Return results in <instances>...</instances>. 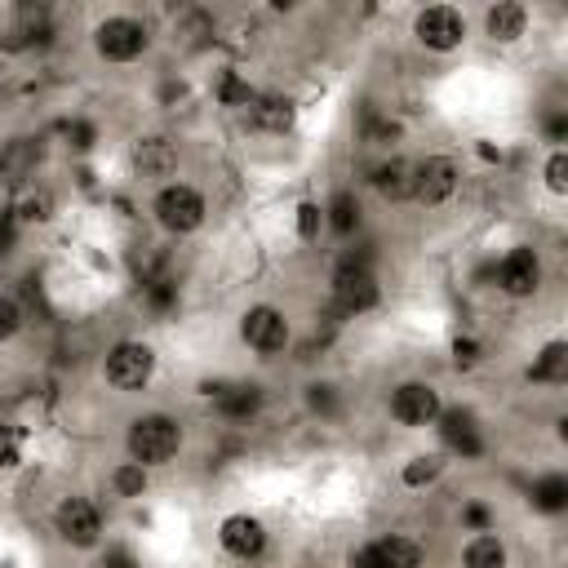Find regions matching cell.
Returning <instances> with one entry per match:
<instances>
[{
    "instance_id": "obj_2",
    "label": "cell",
    "mask_w": 568,
    "mask_h": 568,
    "mask_svg": "<svg viewBox=\"0 0 568 568\" xmlns=\"http://www.w3.org/2000/svg\"><path fill=\"white\" fill-rule=\"evenodd\" d=\"M124 444H129V462H138V466H164L182 448V426L169 413H142V417L129 422Z\"/></svg>"
},
{
    "instance_id": "obj_20",
    "label": "cell",
    "mask_w": 568,
    "mask_h": 568,
    "mask_svg": "<svg viewBox=\"0 0 568 568\" xmlns=\"http://www.w3.org/2000/svg\"><path fill=\"white\" fill-rule=\"evenodd\" d=\"M484 31L497 40V44H515L524 31H528V9L515 4V0H501L484 13Z\"/></svg>"
},
{
    "instance_id": "obj_41",
    "label": "cell",
    "mask_w": 568,
    "mask_h": 568,
    "mask_svg": "<svg viewBox=\"0 0 568 568\" xmlns=\"http://www.w3.org/2000/svg\"><path fill=\"white\" fill-rule=\"evenodd\" d=\"M541 129H546L550 142H564V138H568V115H564V111H550V115L541 120Z\"/></svg>"
},
{
    "instance_id": "obj_1",
    "label": "cell",
    "mask_w": 568,
    "mask_h": 568,
    "mask_svg": "<svg viewBox=\"0 0 568 568\" xmlns=\"http://www.w3.org/2000/svg\"><path fill=\"white\" fill-rule=\"evenodd\" d=\"M377 297H382V288H377V275H373V253H368V244L342 253L337 266H333V306H337V315L373 311Z\"/></svg>"
},
{
    "instance_id": "obj_25",
    "label": "cell",
    "mask_w": 568,
    "mask_h": 568,
    "mask_svg": "<svg viewBox=\"0 0 568 568\" xmlns=\"http://www.w3.org/2000/svg\"><path fill=\"white\" fill-rule=\"evenodd\" d=\"M213 93H217V102H222V106H253V98H257L240 71H222V75H217V84H213Z\"/></svg>"
},
{
    "instance_id": "obj_36",
    "label": "cell",
    "mask_w": 568,
    "mask_h": 568,
    "mask_svg": "<svg viewBox=\"0 0 568 568\" xmlns=\"http://www.w3.org/2000/svg\"><path fill=\"white\" fill-rule=\"evenodd\" d=\"M22 457V444H18V430L9 422H0V466H18Z\"/></svg>"
},
{
    "instance_id": "obj_18",
    "label": "cell",
    "mask_w": 568,
    "mask_h": 568,
    "mask_svg": "<svg viewBox=\"0 0 568 568\" xmlns=\"http://www.w3.org/2000/svg\"><path fill=\"white\" fill-rule=\"evenodd\" d=\"M213 408H217V417H226V422H248V417L262 408V386H253V382H226V386L213 395Z\"/></svg>"
},
{
    "instance_id": "obj_15",
    "label": "cell",
    "mask_w": 568,
    "mask_h": 568,
    "mask_svg": "<svg viewBox=\"0 0 568 568\" xmlns=\"http://www.w3.org/2000/svg\"><path fill=\"white\" fill-rule=\"evenodd\" d=\"M217 541H222V550L231 559H244L248 564V559H257L266 550V528L253 515H226L222 528H217Z\"/></svg>"
},
{
    "instance_id": "obj_28",
    "label": "cell",
    "mask_w": 568,
    "mask_h": 568,
    "mask_svg": "<svg viewBox=\"0 0 568 568\" xmlns=\"http://www.w3.org/2000/svg\"><path fill=\"white\" fill-rule=\"evenodd\" d=\"M111 488H115L120 497H142V493H146V466H138V462L115 466V470H111Z\"/></svg>"
},
{
    "instance_id": "obj_32",
    "label": "cell",
    "mask_w": 568,
    "mask_h": 568,
    "mask_svg": "<svg viewBox=\"0 0 568 568\" xmlns=\"http://www.w3.org/2000/svg\"><path fill=\"white\" fill-rule=\"evenodd\" d=\"M320 226H324V209H320L315 200H302V204H297V235H302V240H315Z\"/></svg>"
},
{
    "instance_id": "obj_37",
    "label": "cell",
    "mask_w": 568,
    "mask_h": 568,
    "mask_svg": "<svg viewBox=\"0 0 568 568\" xmlns=\"http://www.w3.org/2000/svg\"><path fill=\"white\" fill-rule=\"evenodd\" d=\"M67 142H71L75 151H89V146L98 142V129H93L89 120H71V124H67Z\"/></svg>"
},
{
    "instance_id": "obj_27",
    "label": "cell",
    "mask_w": 568,
    "mask_h": 568,
    "mask_svg": "<svg viewBox=\"0 0 568 568\" xmlns=\"http://www.w3.org/2000/svg\"><path fill=\"white\" fill-rule=\"evenodd\" d=\"M439 475H444V457H439V453H426V457H413L399 479H404L408 488H422V484H435Z\"/></svg>"
},
{
    "instance_id": "obj_21",
    "label": "cell",
    "mask_w": 568,
    "mask_h": 568,
    "mask_svg": "<svg viewBox=\"0 0 568 568\" xmlns=\"http://www.w3.org/2000/svg\"><path fill=\"white\" fill-rule=\"evenodd\" d=\"M528 501H532V510H541V515H564V510H568V479H564L559 470L541 475V479L528 488Z\"/></svg>"
},
{
    "instance_id": "obj_42",
    "label": "cell",
    "mask_w": 568,
    "mask_h": 568,
    "mask_svg": "<svg viewBox=\"0 0 568 568\" xmlns=\"http://www.w3.org/2000/svg\"><path fill=\"white\" fill-rule=\"evenodd\" d=\"M479 155H484V160H501V151H497L493 142H479Z\"/></svg>"
},
{
    "instance_id": "obj_23",
    "label": "cell",
    "mask_w": 568,
    "mask_h": 568,
    "mask_svg": "<svg viewBox=\"0 0 568 568\" xmlns=\"http://www.w3.org/2000/svg\"><path fill=\"white\" fill-rule=\"evenodd\" d=\"M324 222H328V231L333 235H355L359 231V200L351 195V191H337L333 200H328V209H324Z\"/></svg>"
},
{
    "instance_id": "obj_22",
    "label": "cell",
    "mask_w": 568,
    "mask_h": 568,
    "mask_svg": "<svg viewBox=\"0 0 568 568\" xmlns=\"http://www.w3.org/2000/svg\"><path fill=\"white\" fill-rule=\"evenodd\" d=\"M506 546H501V537L497 532H475L470 541H466V550H462V564L466 568H506Z\"/></svg>"
},
{
    "instance_id": "obj_11",
    "label": "cell",
    "mask_w": 568,
    "mask_h": 568,
    "mask_svg": "<svg viewBox=\"0 0 568 568\" xmlns=\"http://www.w3.org/2000/svg\"><path fill=\"white\" fill-rule=\"evenodd\" d=\"M351 568H422V546L413 537L386 532V537H373L368 546H359L351 555Z\"/></svg>"
},
{
    "instance_id": "obj_29",
    "label": "cell",
    "mask_w": 568,
    "mask_h": 568,
    "mask_svg": "<svg viewBox=\"0 0 568 568\" xmlns=\"http://www.w3.org/2000/svg\"><path fill=\"white\" fill-rule=\"evenodd\" d=\"M13 213H18V222H49L53 217V195L49 191H31Z\"/></svg>"
},
{
    "instance_id": "obj_9",
    "label": "cell",
    "mask_w": 568,
    "mask_h": 568,
    "mask_svg": "<svg viewBox=\"0 0 568 568\" xmlns=\"http://www.w3.org/2000/svg\"><path fill=\"white\" fill-rule=\"evenodd\" d=\"M413 31H417V40H422L426 49L448 53V49H457V44L466 40V18H462V9H453V4H430V9L417 13Z\"/></svg>"
},
{
    "instance_id": "obj_10",
    "label": "cell",
    "mask_w": 568,
    "mask_h": 568,
    "mask_svg": "<svg viewBox=\"0 0 568 568\" xmlns=\"http://www.w3.org/2000/svg\"><path fill=\"white\" fill-rule=\"evenodd\" d=\"M439 408L444 404H439V390L430 382H399L390 390V417L399 426H435Z\"/></svg>"
},
{
    "instance_id": "obj_30",
    "label": "cell",
    "mask_w": 568,
    "mask_h": 568,
    "mask_svg": "<svg viewBox=\"0 0 568 568\" xmlns=\"http://www.w3.org/2000/svg\"><path fill=\"white\" fill-rule=\"evenodd\" d=\"M546 186L555 195H568V151L564 146H555L550 160H546Z\"/></svg>"
},
{
    "instance_id": "obj_13",
    "label": "cell",
    "mask_w": 568,
    "mask_h": 568,
    "mask_svg": "<svg viewBox=\"0 0 568 568\" xmlns=\"http://www.w3.org/2000/svg\"><path fill=\"white\" fill-rule=\"evenodd\" d=\"M493 275H497V288H501L506 297H532V293L541 288V262H537V253L524 248V244H515V248L493 266Z\"/></svg>"
},
{
    "instance_id": "obj_3",
    "label": "cell",
    "mask_w": 568,
    "mask_h": 568,
    "mask_svg": "<svg viewBox=\"0 0 568 568\" xmlns=\"http://www.w3.org/2000/svg\"><path fill=\"white\" fill-rule=\"evenodd\" d=\"M102 373H106V382H111L115 390L133 395V390H142V386L155 377V351H151L146 342L124 337V342H115V346L106 351Z\"/></svg>"
},
{
    "instance_id": "obj_4",
    "label": "cell",
    "mask_w": 568,
    "mask_h": 568,
    "mask_svg": "<svg viewBox=\"0 0 568 568\" xmlns=\"http://www.w3.org/2000/svg\"><path fill=\"white\" fill-rule=\"evenodd\" d=\"M151 209H155V222L169 235H191L204 222V195L195 186H186V182H164L155 191V204Z\"/></svg>"
},
{
    "instance_id": "obj_35",
    "label": "cell",
    "mask_w": 568,
    "mask_h": 568,
    "mask_svg": "<svg viewBox=\"0 0 568 568\" xmlns=\"http://www.w3.org/2000/svg\"><path fill=\"white\" fill-rule=\"evenodd\" d=\"M462 528L488 532V528H493V510H488L484 501H466V506H462Z\"/></svg>"
},
{
    "instance_id": "obj_16",
    "label": "cell",
    "mask_w": 568,
    "mask_h": 568,
    "mask_svg": "<svg viewBox=\"0 0 568 568\" xmlns=\"http://www.w3.org/2000/svg\"><path fill=\"white\" fill-rule=\"evenodd\" d=\"M40 164V142L36 138H9L0 146V182L4 186H22Z\"/></svg>"
},
{
    "instance_id": "obj_8",
    "label": "cell",
    "mask_w": 568,
    "mask_h": 568,
    "mask_svg": "<svg viewBox=\"0 0 568 568\" xmlns=\"http://www.w3.org/2000/svg\"><path fill=\"white\" fill-rule=\"evenodd\" d=\"M240 337H244L257 355H280V351L288 346V315H284L280 306L257 302V306L244 311V320H240Z\"/></svg>"
},
{
    "instance_id": "obj_24",
    "label": "cell",
    "mask_w": 568,
    "mask_h": 568,
    "mask_svg": "<svg viewBox=\"0 0 568 568\" xmlns=\"http://www.w3.org/2000/svg\"><path fill=\"white\" fill-rule=\"evenodd\" d=\"M528 377H532V382H564V377H568V346H564V342H546L541 355L532 359Z\"/></svg>"
},
{
    "instance_id": "obj_17",
    "label": "cell",
    "mask_w": 568,
    "mask_h": 568,
    "mask_svg": "<svg viewBox=\"0 0 568 568\" xmlns=\"http://www.w3.org/2000/svg\"><path fill=\"white\" fill-rule=\"evenodd\" d=\"M368 182H373V191H377L382 200H390V204L413 200V164H408V160H399V155H390V160L373 164Z\"/></svg>"
},
{
    "instance_id": "obj_38",
    "label": "cell",
    "mask_w": 568,
    "mask_h": 568,
    "mask_svg": "<svg viewBox=\"0 0 568 568\" xmlns=\"http://www.w3.org/2000/svg\"><path fill=\"white\" fill-rule=\"evenodd\" d=\"M18 226H22L18 213H13V209H0V257L13 253V244H18Z\"/></svg>"
},
{
    "instance_id": "obj_7",
    "label": "cell",
    "mask_w": 568,
    "mask_h": 568,
    "mask_svg": "<svg viewBox=\"0 0 568 568\" xmlns=\"http://www.w3.org/2000/svg\"><path fill=\"white\" fill-rule=\"evenodd\" d=\"M462 182V169L453 155H426L422 164H413V200H422L426 209H439L444 200H453Z\"/></svg>"
},
{
    "instance_id": "obj_14",
    "label": "cell",
    "mask_w": 568,
    "mask_h": 568,
    "mask_svg": "<svg viewBox=\"0 0 568 568\" xmlns=\"http://www.w3.org/2000/svg\"><path fill=\"white\" fill-rule=\"evenodd\" d=\"M435 430H439L444 448L457 453V457H479L484 453V435H479V422H475L470 408H439Z\"/></svg>"
},
{
    "instance_id": "obj_19",
    "label": "cell",
    "mask_w": 568,
    "mask_h": 568,
    "mask_svg": "<svg viewBox=\"0 0 568 568\" xmlns=\"http://www.w3.org/2000/svg\"><path fill=\"white\" fill-rule=\"evenodd\" d=\"M248 120L262 133H288L293 120H297V111H293V102L284 93H257L253 106H248Z\"/></svg>"
},
{
    "instance_id": "obj_34",
    "label": "cell",
    "mask_w": 568,
    "mask_h": 568,
    "mask_svg": "<svg viewBox=\"0 0 568 568\" xmlns=\"http://www.w3.org/2000/svg\"><path fill=\"white\" fill-rule=\"evenodd\" d=\"M364 138H368L373 146H390V142H399V124H395V120H377V115H373V120L364 124Z\"/></svg>"
},
{
    "instance_id": "obj_40",
    "label": "cell",
    "mask_w": 568,
    "mask_h": 568,
    "mask_svg": "<svg viewBox=\"0 0 568 568\" xmlns=\"http://www.w3.org/2000/svg\"><path fill=\"white\" fill-rule=\"evenodd\" d=\"M98 568H142L138 559H133V550H124V546H111L106 555H102V564Z\"/></svg>"
},
{
    "instance_id": "obj_6",
    "label": "cell",
    "mask_w": 568,
    "mask_h": 568,
    "mask_svg": "<svg viewBox=\"0 0 568 568\" xmlns=\"http://www.w3.org/2000/svg\"><path fill=\"white\" fill-rule=\"evenodd\" d=\"M53 528L67 546L75 550H89L102 541V510L89 501V497H62L58 510H53Z\"/></svg>"
},
{
    "instance_id": "obj_12",
    "label": "cell",
    "mask_w": 568,
    "mask_h": 568,
    "mask_svg": "<svg viewBox=\"0 0 568 568\" xmlns=\"http://www.w3.org/2000/svg\"><path fill=\"white\" fill-rule=\"evenodd\" d=\"M178 160H182V155H178V142H173L169 133H142V138L129 146L133 173H138V178H151V182L178 173Z\"/></svg>"
},
{
    "instance_id": "obj_31",
    "label": "cell",
    "mask_w": 568,
    "mask_h": 568,
    "mask_svg": "<svg viewBox=\"0 0 568 568\" xmlns=\"http://www.w3.org/2000/svg\"><path fill=\"white\" fill-rule=\"evenodd\" d=\"M306 404H311V413L333 417V413H337V390H333L328 382H311V386H306Z\"/></svg>"
},
{
    "instance_id": "obj_26",
    "label": "cell",
    "mask_w": 568,
    "mask_h": 568,
    "mask_svg": "<svg viewBox=\"0 0 568 568\" xmlns=\"http://www.w3.org/2000/svg\"><path fill=\"white\" fill-rule=\"evenodd\" d=\"M142 302H146L151 311H173V306H178V280H173V275L142 280Z\"/></svg>"
},
{
    "instance_id": "obj_39",
    "label": "cell",
    "mask_w": 568,
    "mask_h": 568,
    "mask_svg": "<svg viewBox=\"0 0 568 568\" xmlns=\"http://www.w3.org/2000/svg\"><path fill=\"white\" fill-rule=\"evenodd\" d=\"M453 364L457 368H475L479 364V342L475 337H457L453 342Z\"/></svg>"
},
{
    "instance_id": "obj_33",
    "label": "cell",
    "mask_w": 568,
    "mask_h": 568,
    "mask_svg": "<svg viewBox=\"0 0 568 568\" xmlns=\"http://www.w3.org/2000/svg\"><path fill=\"white\" fill-rule=\"evenodd\" d=\"M18 328H22V306L9 293H0V342H9Z\"/></svg>"
},
{
    "instance_id": "obj_5",
    "label": "cell",
    "mask_w": 568,
    "mask_h": 568,
    "mask_svg": "<svg viewBox=\"0 0 568 568\" xmlns=\"http://www.w3.org/2000/svg\"><path fill=\"white\" fill-rule=\"evenodd\" d=\"M146 44H151L146 27H142L138 18H129V13L102 18L98 31H93V49H98L106 62H133V58L146 53Z\"/></svg>"
}]
</instances>
